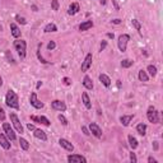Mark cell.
I'll list each match as a JSON object with an SVG mask.
<instances>
[{"label": "cell", "instance_id": "10", "mask_svg": "<svg viewBox=\"0 0 163 163\" xmlns=\"http://www.w3.org/2000/svg\"><path fill=\"white\" fill-rule=\"evenodd\" d=\"M69 163H87V158L80 156V154H70L68 156Z\"/></svg>", "mask_w": 163, "mask_h": 163}, {"label": "cell", "instance_id": "29", "mask_svg": "<svg viewBox=\"0 0 163 163\" xmlns=\"http://www.w3.org/2000/svg\"><path fill=\"white\" fill-rule=\"evenodd\" d=\"M146 70H148V73L151 74V77H156L157 75V67H154V65H148Z\"/></svg>", "mask_w": 163, "mask_h": 163}, {"label": "cell", "instance_id": "49", "mask_svg": "<svg viewBox=\"0 0 163 163\" xmlns=\"http://www.w3.org/2000/svg\"><path fill=\"white\" fill-rule=\"evenodd\" d=\"M2 86H3V78L0 77V87H2Z\"/></svg>", "mask_w": 163, "mask_h": 163}, {"label": "cell", "instance_id": "30", "mask_svg": "<svg viewBox=\"0 0 163 163\" xmlns=\"http://www.w3.org/2000/svg\"><path fill=\"white\" fill-rule=\"evenodd\" d=\"M41 46H42V43H38V48H37V57H38V60L42 62V64H48V61H46L43 57H42V55H41Z\"/></svg>", "mask_w": 163, "mask_h": 163}, {"label": "cell", "instance_id": "42", "mask_svg": "<svg viewBox=\"0 0 163 163\" xmlns=\"http://www.w3.org/2000/svg\"><path fill=\"white\" fill-rule=\"evenodd\" d=\"M112 4H113V7H115L116 10L120 9V7H119V4H117V0H112Z\"/></svg>", "mask_w": 163, "mask_h": 163}, {"label": "cell", "instance_id": "48", "mask_svg": "<svg viewBox=\"0 0 163 163\" xmlns=\"http://www.w3.org/2000/svg\"><path fill=\"white\" fill-rule=\"evenodd\" d=\"M117 88H121V82L117 80Z\"/></svg>", "mask_w": 163, "mask_h": 163}, {"label": "cell", "instance_id": "40", "mask_svg": "<svg viewBox=\"0 0 163 163\" xmlns=\"http://www.w3.org/2000/svg\"><path fill=\"white\" fill-rule=\"evenodd\" d=\"M106 46H107V41H102V43H101V47H100V50H101V51H103L105 48H106Z\"/></svg>", "mask_w": 163, "mask_h": 163}, {"label": "cell", "instance_id": "21", "mask_svg": "<svg viewBox=\"0 0 163 163\" xmlns=\"http://www.w3.org/2000/svg\"><path fill=\"white\" fill-rule=\"evenodd\" d=\"M100 82L101 83L106 87V88H108L110 86H111V79H110V77L108 75H106V74H100Z\"/></svg>", "mask_w": 163, "mask_h": 163}, {"label": "cell", "instance_id": "3", "mask_svg": "<svg viewBox=\"0 0 163 163\" xmlns=\"http://www.w3.org/2000/svg\"><path fill=\"white\" fill-rule=\"evenodd\" d=\"M146 119L153 124H159V112L154 106H149L146 111Z\"/></svg>", "mask_w": 163, "mask_h": 163}, {"label": "cell", "instance_id": "26", "mask_svg": "<svg viewBox=\"0 0 163 163\" xmlns=\"http://www.w3.org/2000/svg\"><path fill=\"white\" fill-rule=\"evenodd\" d=\"M19 145H21V148H22L23 151H28V149H29V143H28V140L24 139V138H19Z\"/></svg>", "mask_w": 163, "mask_h": 163}, {"label": "cell", "instance_id": "44", "mask_svg": "<svg viewBox=\"0 0 163 163\" xmlns=\"http://www.w3.org/2000/svg\"><path fill=\"white\" fill-rule=\"evenodd\" d=\"M112 23H113V24H120V23H121V19L116 18V19H113V21H112Z\"/></svg>", "mask_w": 163, "mask_h": 163}, {"label": "cell", "instance_id": "6", "mask_svg": "<svg viewBox=\"0 0 163 163\" xmlns=\"http://www.w3.org/2000/svg\"><path fill=\"white\" fill-rule=\"evenodd\" d=\"M29 103H31V106H33V107L37 108V110H41V108H43V106H45L41 101H38L36 92H32V93H31V96H29Z\"/></svg>", "mask_w": 163, "mask_h": 163}, {"label": "cell", "instance_id": "45", "mask_svg": "<svg viewBox=\"0 0 163 163\" xmlns=\"http://www.w3.org/2000/svg\"><path fill=\"white\" fill-rule=\"evenodd\" d=\"M41 86H42V82H41V80H38V82H37V84H36V88H37V89H40V88H41Z\"/></svg>", "mask_w": 163, "mask_h": 163}, {"label": "cell", "instance_id": "46", "mask_svg": "<svg viewBox=\"0 0 163 163\" xmlns=\"http://www.w3.org/2000/svg\"><path fill=\"white\" fill-rule=\"evenodd\" d=\"M107 37H108V38H112V40H113V38H115V35H113V33H107Z\"/></svg>", "mask_w": 163, "mask_h": 163}, {"label": "cell", "instance_id": "19", "mask_svg": "<svg viewBox=\"0 0 163 163\" xmlns=\"http://www.w3.org/2000/svg\"><path fill=\"white\" fill-rule=\"evenodd\" d=\"M10 29H12V36L14 38H19L21 37V29L15 23H10Z\"/></svg>", "mask_w": 163, "mask_h": 163}, {"label": "cell", "instance_id": "2", "mask_svg": "<svg viewBox=\"0 0 163 163\" xmlns=\"http://www.w3.org/2000/svg\"><path fill=\"white\" fill-rule=\"evenodd\" d=\"M13 47H14V50L18 52L19 57L23 60L27 55V42L24 40H15L13 42Z\"/></svg>", "mask_w": 163, "mask_h": 163}, {"label": "cell", "instance_id": "39", "mask_svg": "<svg viewBox=\"0 0 163 163\" xmlns=\"http://www.w3.org/2000/svg\"><path fill=\"white\" fill-rule=\"evenodd\" d=\"M82 131L84 133V135H89V134H91V131H89V130H88L86 126H82Z\"/></svg>", "mask_w": 163, "mask_h": 163}, {"label": "cell", "instance_id": "38", "mask_svg": "<svg viewBox=\"0 0 163 163\" xmlns=\"http://www.w3.org/2000/svg\"><path fill=\"white\" fill-rule=\"evenodd\" d=\"M130 161H131L133 163H136V162H138V158H136L135 153H130Z\"/></svg>", "mask_w": 163, "mask_h": 163}, {"label": "cell", "instance_id": "16", "mask_svg": "<svg viewBox=\"0 0 163 163\" xmlns=\"http://www.w3.org/2000/svg\"><path fill=\"white\" fill-rule=\"evenodd\" d=\"M33 135H35V138H37V139H40V140H42V141H46V140H47L46 133L43 131V130H41V129H35V130H33Z\"/></svg>", "mask_w": 163, "mask_h": 163}, {"label": "cell", "instance_id": "33", "mask_svg": "<svg viewBox=\"0 0 163 163\" xmlns=\"http://www.w3.org/2000/svg\"><path fill=\"white\" fill-rule=\"evenodd\" d=\"M51 8H52V10H55V12L59 10V2H57V0H51Z\"/></svg>", "mask_w": 163, "mask_h": 163}, {"label": "cell", "instance_id": "47", "mask_svg": "<svg viewBox=\"0 0 163 163\" xmlns=\"http://www.w3.org/2000/svg\"><path fill=\"white\" fill-rule=\"evenodd\" d=\"M32 9H33V12H38V8L36 5H32Z\"/></svg>", "mask_w": 163, "mask_h": 163}, {"label": "cell", "instance_id": "24", "mask_svg": "<svg viewBox=\"0 0 163 163\" xmlns=\"http://www.w3.org/2000/svg\"><path fill=\"white\" fill-rule=\"evenodd\" d=\"M56 31H57V27H56L55 23H48V24H46L45 28H43L45 33H50V32H56Z\"/></svg>", "mask_w": 163, "mask_h": 163}, {"label": "cell", "instance_id": "22", "mask_svg": "<svg viewBox=\"0 0 163 163\" xmlns=\"http://www.w3.org/2000/svg\"><path fill=\"white\" fill-rule=\"evenodd\" d=\"M134 119V115H122L120 117V122L124 125V126H129V124L131 122V120Z\"/></svg>", "mask_w": 163, "mask_h": 163}, {"label": "cell", "instance_id": "32", "mask_svg": "<svg viewBox=\"0 0 163 163\" xmlns=\"http://www.w3.org/2000/svg\"><path fill=\"white\" fill-rule=\"evenodd\" d=\"M131 24H133V27H134L136 31H140V29H141V24H140V22H139L138 19H133V21H131Z\"/></svg>", "mask_w": 163, "mask_h": 163}, {"label": "cell", "instance_id": "43", "mask_svg": "<svg viewBox=\"0 0 163 163\" xmlns=\"http://www.w3.org/2000/svg\"><path fill=\"white\" fill-rule=\"evenodd\" d=\"M148 162H149V163H157V159L153 158V157H149V158H148Z\"/></svg>", "mask_w": 163, "mask_h": 163}, {"label": "cell", "instance_id": "4", "mask_svg": "<svg viewBox=\"0 0 163 163\" xmlns=\"http://www.w3.org/2000/svg\"><path fill=\"white\" fill-rule=\"evenodd\" d=\"M10 121H12V124H13V126H14V129H15V131L17 133H19V134H23V126H22V124H21V120H19V117L15 115V113H10Z\"/></svg>", "mask_w": 163, "mask_h": 163}, {"label": "cell", "instance_id": "18", "mask_svg": "<svg viewBox=\"0 0 163 163\" xmlns=\"http://www.w3.org/2000/svg\"><path fill=\"white\" fill-rule=\"evenodd\" d=\"M82 84L84 86V88L86 89H93V82H92V79H91V77L89 75H84V78H83V82H82Z\"/></svg>", "mask_w": 163, "mask_h": 163}, {"label": "cell", "instance_id": "9", "mask_svg": "<svg viewBox=\"0 0 163 163\" xmlns=\"http://www.w3.org/2000/svg\"><path fill=\"white\" fill-rule=\"evenodd\" d=\"M92 60H93V56H92V54L89 52V54H87L86 55V57H84V61H83V64H82V72L83 73H86L91 67H92Z\"/></svg>", "mask_w": 163, "mask_h": 163}, {"label": "cell", "instance_id": "20", "mask_svg": "<svg viewBox=\"0 0 163 163\" xmlns=\"http://www.w3.org/2000/svg\"><path fill=\"white\" fill-rule=\"evenodd\" d=\"M93 27V22L92 21H84L79 24V31L80 32H84V31H88L89 28Z\"/></svg>", "mask_w": 163, "mask_h": 163}, {"label": "cell", "instance_id": "37", "mask_svg": "<svg viewBox=\"0 0 163 163\" xmlns=\"http://www.w3.org/2000/svg\"><path fill=\"white\" fill-rule=\"evenodd\" d=\"M5 120V111L3 108H0V121H4Z\"/></svg>", "mask_w": 163, "mask_h": 163}, {"label": "cell", "instance_id": "1", "mask_svg": "<svg viewBox=\"0 0 163 163\" xmlns=\"http://www.w3.org/2000/svg\"><path fill=\"white\" fill-rule=\"evenodd\" d=\"M5 105L10 108H14V110H19V98H18V94L15 93L14 91L9 89L7 92V96H5Z\"/></svg>", "mask_w": 163, "mask_h": 163}, {"label": "cell", "instance_id": "35", "mask_svg": "<svg viewBox=\"0 0 163 163\" xmlns=\"http://www.w3.org/2000/svg\"><path fill=\"white\" fill-rule=\"evenodd\" d=\"M56 47V43H55V41H50L48 42V45H47V50H54V48Z\"/></svg>", "mask_w": 163, "mask_h": 163}, {"label": "cell", "instance_id": "34", "mask_svg": "<svg viewBox=\"0 0 163 163\" xmlns=\"http://www.w3.org/2000/svg\"><path fill=\"white\" fill-rule=\"evenodd\" d=\"M15 21H17L18 23H21V24H27V21H26V18L21 17V15H15Z\"/></svg>", "mask_w": 163, "mask_h": 163}, {"label": "cell", "instance_id": "15", "mask_svg": "<svg viewBox=\"0 0 163 163\" xmlns=\"http://www.w3.org/2000/svg\"><path fill=\"white\" fill-rule=\"evenodd\" d=\"M82 102H83V105L86 106L87 110H91L92 108V102H91V98L87 92H83L82 93Z\"/></svg>", "mask_w": 163, "mask_h": 163}, {"label": "cell", "instance_id": "7", "mask_svg": "<svg viewBox=\"0 0 163 163\" xmlns=\"http://www.w3.org/2000/svg\"><path fill=\"white\" fill-rule=\"evenodd\" d=\"M3 130H4V134L8 136V139L9 140H15V133H14V130H13V127L10 126V124H8V122H4L3 124Z\"/></svg>", "mask_w": 163, "mask_h": 163}, {"label": "cell", "instance_id": "25", "mask_svg": "<svg viewBox=\"0 0 163 163\" xmlns=\"http://www.w3.org/2000/svg\"><path fill=\"white\" fill-rule=\"evenodd\" d=\"M136 131H138L141 136H144V135L146 134V125H145V124H143V122L138 124V125H136Z\"/></svg>", "mask_w": 163, "mask_h": 163}, {"label": "cell", "instance_id": "28", "mask_svg": "<svg viewBox=\"0 0 163 163\" xmlns=\"http://www.w3.org/2000/svg\"><path fill=\"white\" fill-rule=\"evenodd\" d=\"M133 64H134L133 60H130V59H124V60L121 61V67L125 68V69H127V68H130V67H133Z\"/></svg>", "mask_w": 163, "mask_h": 163}, {"label": "cell", "instance_id": "12", "mask_svg": "<svg viewBox=\"0 0 163 163\" xmlns=\"http://www.w3.org/2000/svg\"><path fill=\"white\" fill-rule=\"evenodd\" d=\"M31 120L33 121V122L42 124V125H45V126H50V125H51L50 120H48L47 117H45V116H35V115H32V116H31Z\"/></svg>", "mask_w": 163, "mask_h": 163}, {"label": "cell", "instance_id": "23", "mask_svg": "<svg viewBox=\"0 0 163 163\" xmlns=\"http://www.w3.org/2000/svg\"><path fill=\"white\" fill-rule=\"evenodd\" d=\"M127 140H129V145H130V148H131L133 151L138 148V145H139V143H138L136 138H134L133 135H129V136H127Z\"/></svg>", "mask_w": 163, "mask_h": 163}, {"label": "cell", "instance_id": "36", "mask_svg": "<svg viewBox=\"0 0 163 163\" xmlns=\"http://www.w3.org/2000/svg\"><path fill=\"white\" fill-rule=\"evenodd\" d=\"M62 82H64V84H65V86H70V84H72V79L68 78V77L62 78Z\"/></svg>", "mask_w": 163, "mask_h": 163}, {"label": "cell", "instance_id": "5", "mask_svg": "<svg viewBox=\"0 0 163 163\" xmlns=\"http://www.w3.org/2000/svg\"><path fill=\"white\" fill-rule=\"evenodd\" d=\"M130 41V36L124 33L119 37V41H117V47L121 52H125L126 51V47H127V42Z\"/></svg>", "mask_w": 163, "mask_h": 163}, {"label": "cell", "instance_id": "8", "mask_svg": "<svg viewBox=\"0 0 163 163\" xmlns=\"http://www.w3.org/2000/svg\"><path fill=\"white\" fill-rule=\"evenodd\" d=\"M89 131L97 138V139H101L102 138V129L97 125L96 122H91L89 124Z\"/></svg>", "mask_w": 163, "mask_h": 163}, {"label": "cell", "instance_id": "11", "mask_svg": "<svg viewBox=\"0 0 163 163\" xmlns=\"http://www.w3.org/2000/svg\"><path fill=\"white\" fill-rule=\"evenodd\" d=\"M51 107L56 111H61V112H65L67 111V105H65V102L60 101V100H54L51 102Z\"/></svg>", "mask_w": 163, "mask_h": 163}, {"label": "cell", "instance_id": "27", "mask_svg": "<svg viewBox=\"0 0 163 163\" xmlns=\"http://www.w3.org/2000/svg\"><path fill=\"white\" fill-rule=\"evenodd\" d=\"M138 78H139V80H140V82H148V80H149L148 74H146V72H144V70H139Z\"/></svg>", "mask_w": 163, "mask_h": 163}, {"label": "cell", "instance_id": "50", "mask_svg": "<svg viewBox=\"0 0 163 163\" xmlns=\"http://www.w3.org/2000/svg\"><path fill=\"white\" fill-rule=\"evenodd\" d=\"M101 4H106V0H101Z\"/></svg>", "mask_w": 163, "mask_h": 163}, {"label": "cell", "instance_id": "31", "mask_svg": "<svg viewBox=\"0 0 163 163\" xmlns=\"http://www.w3.org/2000/svg\"><path fill=\"white\" fill-rule=\"evenodd\" d=\"M57 119H59V121H60V122H61L64 126H67V125L69 124V122H68V120H67V117H65V116L62 115V113H60V115L57 116Z\"/></svg>", "mask_w": 163, "mask_h": 163}, {"label": "cell", "instance_id": "17", "mask_svg": "<svg viewBox=\"0 0 163 163\" xmlns=\"http://www.w3.org/2000/svg\"><path fill=\"white\" fill-rule=\"evenodd\" d=\"M79 10H80L79 4H78V3H72V4L69 5V8H68V14H69V15H75V14L79 13Z\"/></svg>", "mask_w": 163, "mask_h": 163}, {"label": "cell", "instance_id": "14", "mask_svg": "<svg viewBox=\"0 0 163 163\" xmlns=\"http://www.w3.org/2000/svg\"><path fill=\"white\" fill-rule=\"evenodd\" d=\"M0 145H2L5 151L10 149V141L5 134H0Z\"/></svg>", "mask_w": 163, "mask_h": 163}, {"label": "cell", "instance_id": "13", "mask_svg": "<svg viewBox=\"0 0 163 163\" xmlns=\"http://www.w3.org/2000/svg\"><path fill=\"white\" fill-rule=\"evenodd\" d=\"M59 144H60V146H62V148L65 151H68V152H73L74 151V145L68 139H64V138L59 139Z\"/></svg>", "mask_w": 163, "mask_h": 163}, {"label": "cell", "instance_id": "41", "mask_svg": "<svg viewBox=\"0 0 163 163\" xmlns=\"http://www.w3.org/2000/svg\"><path fill=\"white\" fill-rule=\"evenodd\" d=\"M27 129L29 130V131H33V130H35L36 127H35V125H33V124H28V125H27Z\"/></svg>", "mask_w": 163, "mask_h": 163}]
</instances>
